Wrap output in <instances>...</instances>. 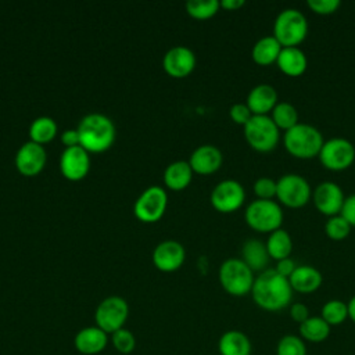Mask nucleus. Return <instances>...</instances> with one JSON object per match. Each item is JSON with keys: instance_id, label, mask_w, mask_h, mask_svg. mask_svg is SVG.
<instances>
[{"instance_id": "f257e3e1", "label": "nucleus", "mask_w": 355, "mask_h": 355, "mask_svg": "<svg viewBox=\"0 0 355 355\" xmlns=\"http://www.w3.org/2000/svg\"><path fill=\"white\" fill-rule=\"evenodd\" d=\"M254 302L263 311L277 312L287 308L293 298V288L287 277L279 275L275 268L261 272L252 284Z\"/></svg>"}, {"instance_id": "f03ea898", "label": "nucleus", "mask_w": 355, "mask_h": 355, "mask_svg": "<svg viewBox=\"0 0 355 355\" xmlns=\"http://www.w3.org/2000/svg\"><path fill=\"white\" fill-rule=\"evenodd\" d=\"M76 129L80 139V147L87 153L105 151L115 140L114 122L100 112L85 115Z\"/></svg>"}, {"instance_id": "7ed1b4c3", "label": "nucleus", "mask_w": 355, "mask_h": 355, "mask_svg": "<svg viewBox=\"0 0 355 355\" xmlns=\"http://www.w3.org/2000/svg\"><path fill=\"white\" fill-rule=\"evenodd\" d=\"M283 143L293 157L308 159L319 155L324 140L315 126L300 122L294 128L286 130Z\"/></svg>"}, {"instance_id": "20e7f679", "label": "nucleus", "mask_w": 355, "mask_h": 355, "mask_svg": "<svg viewBox=\"0 0 355 355\" xmlns=\"http://www.w3.org/2000/svg\"><path fill=\"white\" fill-rule=\"evenodd\" d=\"M308 33L305 15L295 8H286L279 12L273 24V36L282 47H298Z\"/></svg>"}, {"instance_id": "39448f33", "label": "nucleus", "mask_w": 355, "mask_h": 355, "mask_svg": "<svg viewBox=\"0 0 355 355\" xmlns=\"http://www.w3.org/2000/svg\"><path fill=\"white\" fill-rule=\"evenodd\" d=\"M254 272L243 259L229 258L219 268V282L223 290L234 297H243L251 293L254 284Z\"/></svg>"}, {"instance_id": "423d86ee", "label": "nucleus", "mask_w": 355, "mask_h": 355, "mask_svg": "<svg viewBox=\"0 0 355 355\" xmlns=\"http://www.w3.org/2000/svg\"><path fill=\"white\" fill-rule=\"evenodd\" d=\"M247 225L261 233H272L280 229L283 222V211L273 200H255L245 209Z\"/></svg>"}, {"instance_id": "0eeeda50", "label": "nucleus", "mask_w": 355, "mask_h": 355, "mask_svg": "<svg viewBox=\"0 0 355 355\" xmlns=\"http://www.w3.org/2000/svg\"><path fill=\"white\" fill-rule=\"evenodd\" d=\"M244 137L254 150L268 153L277 146L279 128L268 115H252L244 125Z\"/></svg>"}, {"instance_id": "6e6552de", "label": "nucleus", "mask_w": 355, "mask_h": 355, "mask_svg": "<svg viewBox=\"0 0 355 355\" xmlns=\"http://www.w3.org/2000/svg\"><path fill=\"white\" fill-rule=\"evenodd\" d=\"M129 316V305L119 295H110L104 298L96 308V326L107 334H112L122 329Z\"/></svg>"}, {"instance_id": "1a4fd4ad", "label": "nucleus", "mask_w": 355, "mask_h": 355, "mask_svg": "<svg viewBox=\"0 0 355 355\" xmlns=\"http://www.w3.org/2000/svg\"><path fill=\"white\" fill-rule=\"evenodd\" d=\"M276 197L288 208H300L309 201L311 186L301 175L287 173L276 182Z\"/></svg>"}, {"instance_id": "9d476101", "label": "nucleus", "mask_w": 355, "mask_h": 355, "mask_svg": "<svg viewBox=\"0 0 355 355\" xmlns=\"http://www.w3.org/2000/svg\"><path fill=\"white\" fill-rule=\"evenodd\" d=\"M318 157L324 168L330 171H343L354 162L355 147L347 139L334 137L323 143Z\"/></svg>"}, {"instance_id": "9b49d317", "label": "nucleus", "mask_w": 355, "mask_h": 355, "mask_svg": "<svg viewBox=\"0 0 355 355\" xmlns=\"http://www.w3.org/2000/svg\"><path fill=\"white\" fill-rule=\"evenodd\" d=\"M166 204V191L159 186H150L135 201L133 212L141 222H157L164 215Z\"/></svg>"}, {"instance_id": "f8f14e48", "label": "nucleus", "mask_w": 355, "mask_h": 355, "mask_svg": "<svg viewBox=\"0 0 355 355\" xmlns=\"http://www.w3.org/2000/svg\"><path fill=\"white\" fill-rule=\"evenodd\" d=\"M245 191L243 186L233 179L219 182L211 191V204L222 214H229L239 209L243 205Z\"/></svg>"}, {"instance_id": "ddd939ff", "label": "nucleus", "mask_w": 355, "mask_h": 355, "mask_svg": "<svg viewBox=\"0 0 355 355\" xmlns=\"http://www.w3.org/2000/svg\"><path fill=\"white\" fill-rule=\"evenodd\" d=\"M90 169V157L89 153L80 147H68L64 148L60 157V171L68 180L78 182L82 180Z\"/></svg>"}, {"instance_id": "4468645a", "label": "nucleus", "mask_w": 355, "mask_h": 355, "mask_svg": "<svg viewBox=\"0 0 355 355\" xmlns=\"http://www.w3.org/2000/svg\"><path fill=\"white\" fill-rule=\"evenodd\" d=\"M312 198L316 209L329 218L340 215L345 200L341 187L333 182H323L318 184L313 190Z\"/></svg>"}, {"instance_id": "2eb2a0df", "label": "nucleus", "mask_w": 355, "mask_h": 355, "mask_svg": "<svg viewBox=\"0 0 355 355\" xmlns=\"http://www.w3.org/2000/svg\"><path fill=\"white\" fill-rule=\"evenodd\" d=\"M46 165V151L35 141L24 143L15 154V166L24 176L37 175Z\"/></svg>"}, {"instance_id": "dca6fc26", "label": "nucleus", "mask_w": 355, "mask_h": 355, "mask_svg": "<svg viewBox=\"0 0 355 355\" xmlns=\"http://www.w3.org/2000/svg\"><path fill=\"white\" fill-rule=\"evenodd\" d=\"M162 67L172 78H184L196 67V54L186 46H175L165 53Z\"/></svg>"}, {"instance_id": "f3484780", "label": "nucleus", "mask_w": 355, "mask_h": 355, "mask_svg": "<svg viewBox=\"0 0 355 355\" xmlns=\"http://www.w3.org/2000/svg\"><path fill=\"white\" fill-rule=\"evenodd\" d=\"M186 258L183 245L176 240H165L157 244L153 251V262L162 272L178 270Z\"/></svg>"}, {"instance_id": "a211bd4d", "label": "nucleus", "mask_w": 355, "mask_h": 355, "mask_svg": "<svg viewBox=\"0 0 355 355\" xmlns=\"http://www.w3.org/2000/svg\"><path fill=\"white\" fill-rule=\"evenodd\" d=\"M108 334L97 326H87L80 329L75 338L73 345L79 354L97 355L108 345Z\"/></svg>"}, {"instance_id": "6ab92c4d", "label": "nucleus", "mask_w": 355, "mask_h": 355, "mask_svg": "<svg viewBox=\"0 0 355 355\" xmlns=\"http://www.w3.org/2000/svg\"><path fill=\"white\" fill-rule=\"evenodd\" d=\"M223 161L220 150L212 144H202L197 147L189 159L193 172L200 175H209L216 172Z\"/></svg>"}, {"instance_id": "aec40b11", "label": "nucleus", "mask_w": 355, "mask_h": 355, "mask_svg": "<svg viewBox=\"0 0 355 355\" xmlns=\"http://www.w3.org/2000/svg\"><path fill=\"white\" fill-rule=\"evenodd\" d=\"M245 104L252 115H268L277 104V92L272 85H257L250 90Z\"/></svg>"}, {"instance_id": "412c9836", "label": "nucleus", "mask_w": 355, "mask_h": 355, "mask_svg": "<svg viewBox=\"0 0 355 355\" xmlns=\"http://www.w3.org/2000/svg\"><path fill=\"white\" fill-rule=\"evenodd\" d=\"M288 282L293 291L301 294H311L322 286L323 277L316 268L311 265H301L295 268L293 275L288 277Z\"/></svg>"}, {"instance_id": "4be33fe9", "label": "nucleus", "mask_w": 355, "mask_h": 355, "mask_svg": "<svg viewBox=\"0 0 355 355\" xmlns=\"http://www.w3.org/2000/svg\"><path fill=\"white\" fill-rule=\"evenodd\" d=\"M251 340L240 330H227L218 341V351L220 355H251Z\"/></svg>"}, {"instance_id": "5701e85b", "label": "nucleus", "mask_w": 355, "mask_h": 355, "mask_svg": "<svg viewBox=\"0 0 355 355\" xmlns=\"http://www.w3.org/2000/svg\"><path fill=\"white\" fill-rule=\"evenodd\" d=\"M276 64L283 73L288 76H300L305 72L308 60L300 47H282Z\"/></svg>"}, {"instance_id": "b1692460", "label": "nucleus", "mask_w": 355, "mask_h": 355, "mask_svg": "<svg viewBox=\"0 0 355 355\" xmlns=\"http://www.w3.org/2000/svg\"><path fill=\"white\" fill-rule=\"evenodd\" d=\"M241 255L244 263L252 272H263L269 263V254L266 244L258 239H250L243 244Z\"/></svg>"}, {"instance_id": "393cba45", "label": "nucleus", "mask_w": 355, "mask_h": 355, "mask_svg": "<svg viewBox=\"0 0 355 355\" xmlns=\"http://www.w3.org/2000/svg\"><path fill=\"white\" fill-rule=\"evenodd\" d=\"M193 178V169L189 161H175L165 168L164 182L171 190L180 191L186 189Z\"/></svg>"}, {"instance_id": "a878e982", "label": "nucleus", "mask_w": 355, "mask_h": 355, "mask_svg": "<svg viewBox=\"0 0 355 355\" xmlns=\"http://www.w3.org/2000/svg\"><path fill=\"white\" fill-rule=\"evenodd\" d=\"M280 51H282V44L272 35V36L261 37L254 44L251 50V57L258 65H270L277 61Z\"/></svg>"}, {"instance_id": "bb28decb", "label": "nucleus", "mask_w": 355, "mask_h": 355, "mask_svg": "<svg viewBox=\"0 0 355 355\" xmlns=\"http://www.w3.org/2000/svg\"><path fill=\"white\" fill-rule=\"evenodd\" d=\"M331 327L322 319V316H309L300 324V337L309 343H323L330 336Z\"/></svg>"}, {"instance_id": "cd10ccee", "label": "nucleus", "mask_w": 355, "mask_h": 355, "mask_svg": "<svg viewBox=\"0 0 355 355\" xmlns=\"http://www.w3.org/2000/svg\"><path fill=\"white\" fill-rule=\"evenodd\" d=\"M266 248L269 257L276 261L288 258L293 250V241L290 234L284 229H277L272 232L268 237Z\"/></svg>"}, {"instance_id": "c85d7f7f", "label": "nucleus", "mask_w": 355, "mask_h": 355, "mask_svg": "<svg viewBox=\"0 0 355 355\" xmlns=\"http://www.w3.org/2000/svg\"><path fill=\"white\" fill-rule=\"evenodd\" d=\"M57 135V123L50 116H37L29 125V136L31 141L37 144L49 143Z\"/></svg>"}, {"instance_id": "c756f323", "label": "nucleus", "mask_w": 355, "mask_h": 355, "mask_svg": "<svg viewBox=\"0 0 355 355\" xmlns=\"http://www.w3.org/2000/svg\"><path fill=\"white\" fill-rule=\"evenodd\" d=\"M272 121L279 129L288 130L294 128L298 122V112L297 108L290 103H277L272 110Z\"/></svg>"}, {"instance_id": "7c9ffc66", "label": "nucleus", "mask_w": 355, "mask_h": 355, "mask_svg": "<svg viewBox=\"0 0 355 355\" xmlns=\"http://www.w3.org/2000/svg\"><path fill=\"white\" fill-rule=\"evenodd\" d=\"M320 316L330 327L338 326L348 319V306L341 300H330L322 306Z\"/></svg>"}, {"instance_id": "2f4dec72", "label": "nucleus", "mask_w": 355, "mask_h": 355, "mask_svg": "<svg viewBox=\"0 0 355 355\" xmlns=\"http://www.w3.org/2000/svg\"><path fill=\"white\" fill-rule=\"evenodd\" d=\"M220 7L218 0H189L186 3L187 12L197 19H207L214 17Z\"/></svg>"}, {"instance_id": "473e14b6", "label": "nucleus", "mask_w": 355, "mask_h": 355, "mask_svg": "<svg viewBox=\"0 0 355 355\" xmlns=\"http://www.w3.org/2000/svg\"><path fill=\"white\" fill-rule=\"evenodd\" d=\"M276 355H306L305 341L300 336L286 334L277 341Z\"/></svg>"}, {"instance_id": "72a5a7b5", "label": "nucleus", "mask_w": 355, "mask_h": 355, "mask_svg": "<svg viewBox=\"0 0 355 355\" xmlns=\"http://www.w3.org/2000/svg\"><path fill=\"white\" fill-rule=\"evenodd\" d=\"M110 340H111L114 348L122 355H129L136 348V338H135L133 333L125 327L112 333Z\"/></svg>"}, {"instance_id": "f704fd0d", "label": "nucleus", "mask_w": 355, "mask_h": 355, "mask_svg": "<svg viewBox=\"0 0 355 355\" xmlns=\"http://www.w3.org/2000/svg\"><path fill=\"white\" fill-rule=\"evenodd\" d=\"M351 225L341 216V215H334L330 216L324 225V230L326 234L331 239V240H343L345 239L349 232H351Z\"/></svg>"}, {"instance_id": "c9c22d12", "label": "nucleus", "mask_w": 355, "mask_h": 355, "mask_svg": "<svg viewBox=\"0 0 355 355\" xmlns=\"http://www.w3.org/2000/svg\"><path fill=\"white\" fill-rule=\"evenodd\" d=\"M254 193L259 200H272L276 196V182L270 178H259L254 183Z\"/></svg>"}, {"instance_id": "e433bc0d", "label": "nucleus", "mask_w": 355, "mask_h": 355, "mask_svg": "<svg viewBox=\"0 0 355 355\" xmlns=\"http://www.w3.org/2000/svg\"><path fill=\"white\" fill-rule=\"evenodd\" d=\"M308 7L319 15H329L337 11L340 7V0H308Z\"/></svg>"}, {"instance_id": "4c0bfd02", "label": "nucleus", "mask_w": 355, "mask_h": 355, "mask_svg": "<svg viewBox=\"0 0 355 355\" xmlns=\"http://www.w3.org/2000/svg\"><path fill=\"white\" fill-rule=\"evenodd\" d=\"M229 115L230 118L233 119V122L239 123V125H245L251 116H252V112L250 111V108L247 107V104H243V103H236L230 107L229 110Z\"/></svg>"}, {"instance_id": "58836bf2", "label": "nucleus", "mask_w": 355, "mask_h": 355, "mask_svg": "<svg viewBox=\"0 0 355 355\" xmlns=\"http://www.w3.org/2000/svg\"><path fill=\"white\" fill-rule=\"evenodd\" d=\"M290 316L294 322H297L298 324L304 323L311 315H309V309L305 304L302 302H294L290 305Z\"/></svg>"}, {"instance_id": "ea45409f", "label": "nucleus", "mask_w": 355, "mask_h": 355, "mask_svg": "<svg viewBox=\"0 0 355 355\" xmlns=\"http://www.w3.org/2000/svg\"><path fill=\"white\" fill-rule=\"evenodd\" d=\"M340 215L351 225L355 226V194H351L344 200V205L341 208Z\"/></svg>"}, {"instance_id": "a19ab883", "label": "nucleus", "mask_w": 355, "mask_h": 355, "mask_svg": "<svg viewBox=\"0 0 355 355\" xmlns=\"http://www.w3.org/2000/svg\"><path fill=\"white\" fill-rule=\"evenodd\" d=\"M295 268H297L295 262L288 257V258H284V259L277 261V265H276L275 270H276L279 275H282L283 277H287V279H288V277L293 275V272L295 270Z\"/></svg>"}, {"instance_id": "79ce46f5", "label": "nucleus", "mask_w": 355, "mask_h": 355, "mask_svg": "<svg viewBox=\"0 0 355 355\" xmlns=\"http://www.w3.org/2000/svg\"><path fill=\"white\" fill-rule=\"evenodd\" d=\"M61 141L65 146V148L80 146V139H79L78 129H67V130H64L62 135H61Z\"/></svg>"}, {"instance_id": "37998d69", "label": "nucleus", "mask_w": 355, "mask_h": 355, "mask_svg": "<svg viewBox=\"0 0 355 355\" xmlns=\"http://www.w3.org/2000/svg\"><path fill=\"white\" fill-rule=\"evenodd\" d=\"M244 3H245L244 0H222L220 7L225 8V10L232 11V10H237V8L243 7Z\"/></svg>"}, {"instance_id": "c03bdc74", "label": "nucleus", "mask_w": 355, "mask_h": 355, "mask_svg": "<svg viewBox=\"0 0 355 355\" xmlns=\"http://www.w3.org/2000/svg\"><path fill=\"white\" fill-rule=\"evenodd\" d=\"M348 306V318L355 323V295L347 302Z\"/></svg>"}]
</instances>
